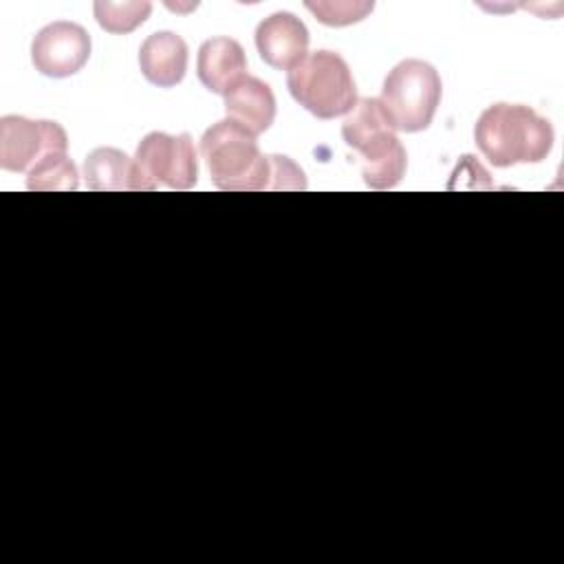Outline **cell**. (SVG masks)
<instances>
[{
  "mask_svg": "<svg viewBox=\"0 0 564 564\" xmlns=\"http://www.w3.org/2000/svg\"><path fill=\"white\" fill-rule=\"evenodd\" d=\"M553 126L522 104H494L480 112L474 141L494 167L540 163L553 148Z\"/></svg>",
  "mask_w": 564,
  "mask_h": 564,
  "instance_id": "cell-1",
  "label": "cell"
},
{
  "mask_svg": "<svg viewBox=\"0 0 564 564\" xmlns=\"http://www.w3.org/2000/svg\"><path fill=\"white\" fill-rule=\"evenodd\" d=\"M200 156L212 183L225 192L273 189V154H262L251 132L231 119L216 121L200 139Z\"/></svg>",
  "mask_w": 564,
  "mask_h": 564,
  "instance_id": "cell-2",
  "label": "cell"
},
{
  "mask_svg": "<svg viewBox=\"0 0 564 564\" xmlns=\"http://www.w3.org/2000/svg\"><path fill=\"white\" fill-rule=\"evenodd\" d=\"M341 137L359 156L364 183L372 189H392L405 174L408 154L379 99H359L341 126Z\"/></svg>",
  "mask_w": 564,
  "mask_h": 564,
  "instance_id": "cell-3",
  "label": "cell"
},
{
  "mask_svg": "<svg viewBox=\"0 0 564 564\" xmlns=\"http://www.w3.org/2000/svg\"><path fill=\"white\" fill-rule=\"evenodd\" d=\"M291 97L317 119L348 115L357 106V86L346 59L333 51L308 53L286 73Z\"/></svg>",
  "mask_w": 564,
  "mask_h": 564,
  "instance_id": "cell-4",
  "label": "cell"
},
{
  "mask_svg": "<svg viewBox=\"0 0 564 564\" xmlns=\"http://www.w3.org/2000/svg\"><path fill=\"white\" fill-rule=\"evenodd\" d=\"M441 95L443 84L432 64L403 59L386 75L379 104L394 130L421 132L432 123Z\"/></svg>",
  "mask_w": 564,
  "mask_h": 564,
  "instance_id": "cell-5",
  "label": "cell"
},
{
  "mask_svg": "<svg viewBox=\"0 0 564 564\" xmlns=\"http://www.w3.org/2000/svg\"><path fill=\"white\" fill-rule=\"evenodd\" d=\"M66 150V130L55 121L18 115L0 119V167L7 172H31L44 156Z\"/></svg>",
  "mask_w": 564,
  "mask_h": 564,
  "instance_id": "cell-6",
  "label": "cell"
},
{
  "mask_svg": "<svg viewBox=\"0 0 564 564\" xmlns=\"http://www.w3.org/2000/svg\"><path fill=\"white\" fill-rule=\"evenodd\" d=\"M134 161L156 187L159 183L170 189H189L196 185L198 156L187 132L145 134L137 145Z\"/></svg>",
  "mask_w": 564,
  "mask_h": 564,
  "instance_id": "cell-7",
  "label": "cell"
},
{
  "mask_svg": "<svg viewBox=\"0 0 564 564\" xmlns=\"http://www.w3.org/2000/svg\"><path fill=\"white\" fill-rule=\"evenodd\" d=\"M88 31L68 20H55L42 26L31 42V62L46 77H70L79 73L90 57Z\"/></svg>",
  "mask_w": 564,
  "mask_h": 564,
  "instance_id": "cell-8",
  "label": "cell"
},
{
  "mask_svg": "<svg viewBox=\"0 0 564 564\" xmlns=\"http://www.w3.org/2000/svg\"><path fill=\"white\" fill-rule=\"evenodd\" d=\"M256 48L271 68L291 70L308 55V29L291 11H275L258 24Z\"/></svg>",
  "mask_w": 564,
  "mask_h": 564,
  "instance_id": "cell-9",
  "label": "cell"
},
{
  "mask_svg": "<svg viewBox=\"0 0 564 564\" xmlns=\"http://www.w3.org/2000/svg\"><path fill=\"white\" fill-rule=\"evenodd\" d=\"M84 181L90 192H154L156 185L139 163L117 148H95L84 161Z\"/></svg>",
  "mask_w": 564,
  "mask_h": 564,
  "instance_id": "cell-10",
  "label": "cell"
},
{
  "mask_svg": "<svg viewBox=\"0 0 564 564\" xmlns=\"http://www.w3.org/2000/svg\"><path fill=\"white\" fill-rule=\"evenodd\" d=\"M196 73L207 90L225 97L247 75L245 48L234 37H209L198 48Z\"/></svg>",
  "mask_w": 564,
  "mask_h": 564,
  "instance_id": "cell-11",
  "label": "cell"
},
{
  "mask_svg": "<svg viewBox=\"0 0 564 564\" xmlns=\"http://www.w3.org/2000/svg\"><path fill=\"white\" fill-rule=\"evenodd\" d=\"M139 68L143 77L159 88L181 84L187 70L185 40L174 31H156L148 35L139 48Z\"/></svg>",
  "mask_w": 564,
  "mask_h": 564,
  "instance_id": "cell-12",
  "label": "cell"
},
{
  "mask_svg": "<svg viewBox=\"0 0 564 564\" xmlns=\"http://www.w3.org/2000/svg\"><path fill=\"white\" fill-rule=\"evenodd\" d=\"M227 119L251 132L253 137L269 130L275 119V97L269 84L258 77L245 75L227 95H225Z\"/></svg>",
  "mask_w": 564,
  "mask_h": 564,
  "instance_id": "cell-13",
  "label": "cell"
},
{
  "mask_svg": "<svg viewBox=\"0 0 564 564\" xmlns=\"http://www.w3.org/2000/svg\"><path fill=\"white\" fill-rule=\"evenodd\" d=\"M77 187V167L66 152L44 156L31 172H26V189L31 192H75Z\"/></svg>",
  "mask_w": 564,
  "mask_h": 564,
  "instance_id": "cell-14",
  "label": "cell"
},
{
  "mask_svg": "<svg viewBox=\"0 0 564 564\" xmlns=\"http://www.w3.org/2000/svg\"><path fill=\"white\" fill-rule=\"evenodd\" d=\"M97 24L108 33H130L139 24H143L152 11V2L148 0H132V2H110L97 0L93 4Z\"/></svg>",
  "mask_w": 564,
  "mask_h": 564,
  "instance_id": "cell-15",
  "label": "cell"
},
{
  "mask_svg": "<svg viewBox=\"0 0 564 564\" xmlns=\"http://www.w3.org/2000/svg\"><path fill=\"white\" fill-rule=\"evenodd\" d=\"M304 7L326 26H348L361 22L375 9L372 2H306Z\"/></svg>",
  "mask_w": 564,
  "mask_h": 564,
  "instance_id": "cell-16",
  "label": "cell"
}]
</instances>
